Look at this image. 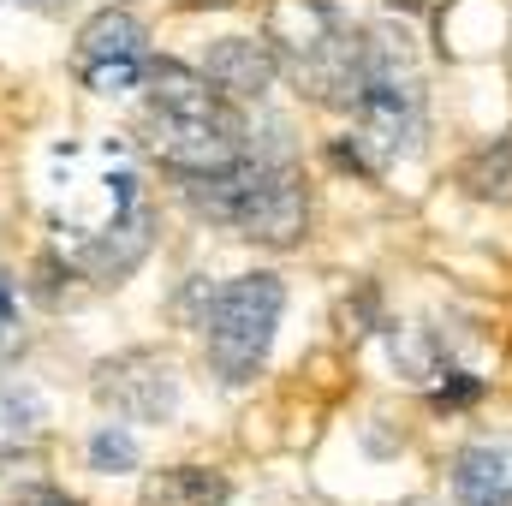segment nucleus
<instances>
[{
    "label": "nucleus",
    "mask_w": 512,
    "mask_h": 506,
    "mask_svg": "<svg viewBox=\"0 0 512 506\" xmlns=\"http://www.w3.org/2000/svg\"><path fill=\"white\" fill-rule=\"evenodd\" d=\"M143 90H149V149L161 155V167L191 179V173H221L245 161V137H251L245 114L233 108V96L209 84L203 66L149 60Z\"/></svg>",
    "instance_id": "obj_1"
},
{
    "label": "nucleus",
    "mask_w": 512,
    "mask_h": 506,
    "mask_svg": "<svg viewBox=\"0 0 512 506\" xmlns=\"http://www.w3.org/2000/svg\"><path fill=\"white\" fill-rule=\"evenodd\" d=\"M185 203L209 227H227L233 239H251L268 251H292L310 227V203H304L298 173L274 167V161H251V155L221 167V173H191Z\"/></svg>",
    "instance_id": "obj_2"
},
{
    "label": "nucleus",
    "mask_w": 512,
    "mask_h": 506,
    "mask_svg": "<svg viewBox=\"0 0 512 506\" xmlns=\"http://www.w3.org/2000/svg\"><path fill=\"white\" fill-rule=\"evenodd\" d=\"M280 316H286V286L280 274H233L215 298H209V316H203V346H209V364L215 376L245 387L256 381V370L268 364V346L280 334Z\"/></svg>",
    "instance_id": "obj_3"
},
{
    "label": "nucleus",
    "mask_w": 512,
    "mask_h": 506,
    "mask_svg": "<svg viewBox=\"0 0 512 506\" xmlns=\"http://www.w3.org/2000/svg\"><path fill=\"white\" fill-rule=\"evenodd\" d=\"M96 399L102 411H114L120 423H173L179 411V370L161 352H120L108 364H96Z\"/></svg>",
    "instance_id": "obj_4"
},
{
    "label": "nucleus",
    "mask_w": 512,
    "mask_h": 506,
    "mask_svg": "<svg viewBox=\"0 0 512 506\" xmlns=\"http://www.w3.org/2000/svg\"><path fill=\"white\" fill-rule=\"evenodd\" d=\"M155 245V215H149V203L137 197V203H114V221L108 227H96L84 245H78V268L90 274V280H126L131 268L149 256Z\"/></svg>",
    "instance_id": "obj_5"
},
{
    "label": "nucleus",
    "mask_w": 512,
    "mask_h": 506,
    "mask_svg": "<svg viewBox=\"0 0 512 506\" xmlns=\"http://www.w3.org/2000/svg\"><path fill=\"white\" fill-rule=\"evenodd\" d=\"M447 489L459 506H512V435H477L453 453Z\"/></svg>",
    "instance_id": "obj_6"
},
{
    "label": "nucleus",
    "mask_w": 512,
    "mask_h": 506,
    "mask_svg": "<svg viewBox=\"0 0 512 506\" xmlns=\"http://www.w3.org/2000/svg\"><path fill=\"white\" fill-rule=\"evenodd\" d=\"M203 72H209V84L221 96L262 102L274 90V78H280V54H274V42H256V36H221V42H209Z\"/></svg>",
    "instance_id": "obj_7"
},
{
    "label": "nucleus",
    "mask_w": 512,
    "mask_h": 506,
    "mask_svg": "<svg viewBox=\"0 0 512 506\" xmlns=\"http://www.w3.org/2000/svg\"><path fill=\"white\" fill-rule=\"evenodd\" d=\"M96 60H149V30H143L137 12L102 6V12L78 30V66H96Z\"/></svg>",
    "instance_id": "obj_8"
},
{
    "label": "nucleus",
    "mask_w": 512,
    "mask_h": 506,
    "mask_svg": "<svg viewBox=\"0 0 512 506\" xmlns=\"http://www.w3.org/2000/svg\"><path fill=\"white\" fill-rule=\"evenodd\" d=\"M233 483L209 465H167L143 483V501L137 506H227Z\"/></svg>",
    "instance_id": "obj_9"
},
{
    "label": "nucleus",
    "mask_w": 512,
    "mask_h": 506,
    "mask_svg": "<svg viewBox=\"0 0 512 506\" xmlns=\"http://www.w3.org/2000/svg\"><path fill=\"white\" fill-rule=\"evenodd\" d=\"M459 191L477 197V203H512V131L477 143L465 161H459Z\"/></svg>",
    "instance_id": "obj_10"
},
{
    "label": "nucleus",
    "mask_w": 512,
    "mask_h": 506,
    "mask_svg": "<svg viewBox=\"0 0 512 506\" xmlns=\"http://www.w3.org/2000/svg\"><path fill=\"white\" fill-rule=\"evenodd\" d=\"M42 399H36V387H24V381H0V453H18V447H30L36 435H42Z\"/></svg>",
    "instance_id": "obj_11"
},
{
    "label": "nucleus",
    "mask_w": 512,
    "mask_h": 506,
    "mask_svg": "<svg viewBox=\"0 0 512 506\" xmlns=\"http://www.w3.org/2000/svg\"><path fill=\"white\" fill-rule=\"evenodd\" d=\"M84 453H90V471H102V477H126V471H137V459H143V453H137V435H131L120 417L102 423Z\"/></svg>",
    "instance_id": "obj_12"
},
{
    "label": "nucleus",
    "mask_w": 512,
    "mask_h": 506,
    "mask_svg": "<svg viewBox=\"0 0 512 506\" xmlns=\"http://www.w3.org/2000/svg\"><path fill=\"white\" fill-rule=\"evenodd\" d=\"M143 72H149V60H96V66H78V78H84L96 96H126V90H143Z\"/></svg>",
    "instance_id": "obj_13"
},
{
    "label": "nucleus",
    "mask_w": 512,
    "mask_h": 506,
    "mask_svg": "<svg viewBox=\"0 0 512 506\" xmlns=\"http://www.w3.org/2000/svg\"><path fill=\"white\" fill-rule=\"evenodd\" d=\"M387 346H393V364H399L411 381H423L429 370H435V352H429L423 328H393V334H387Z\"/></svg>",
    "instance_id": "obj_14"
},
{
    "label": "nucleus",
    "mask_w": 512,
    "mask_h": 506,
    "mask_svg": "<svg viewBox=\"0 0 512 506\" xmlns=\"http://www.w3.org/2000/svg\"><path fill=\"white\" fill-rule=\"evenodd\" d=\"M477 393H483V381H477V376H459V370H453V376H447V387L435 393V405H447V411H453V405H471Z\"/></svg>",
    "instance_id": "obj_15"
},
{
    "label": "nucleus",
    "mask_w": 512,
    "mask_h": 506,
    "mask_svg": "<svg viewBox=\"0 0 512 506\" xmlns=\"http://www.w3.org/2000/svg\"><path fill=\"white\" fill-rule=\"evenodd\" d=\"M18 506H84V501H72V495L54 489V483H30V489H18Z\"/></svg>",
    "instance_id": "obj_16"
},
{
    "label": "nucleus",
    "mask_w": 512,
    "mask_h": 506,
    "mask_svg": "<svg viewBox=\"0 0 512 506\" xmlns=\"http://www.w3.org/2000/svg\"><path fill=\"white\" fill-rule=\"evenodd\" d=\"M6 334H12V286L0 280V340H6Z\"/></svg>",
    "instance_id": "obj_17"
},
{
    "label": "nucleus",
    "mask_w": 512,
    "mask_h": 506,
    "mask_svg": "<svg viewBox=\"0 0 512 506\" xmlns=\"http://www.w3.org/2000/svg\"><path fill=\"white\" fill-rule=\"evenodd\" d=\"M0 6H42V12H54V6H66V0H0Z\"/></svg>",
    "instance_id": "obj_18"
},
{
    "label": "nucleus",
    "mask_w": 512,
    "mask_h": 506,
    "mask_svg": "<svg viewBox=\"0 0 512 506\" xmlns=\"http://www.w3.org/2000/svg\"><path fill=\"white\" fill-rule=\"evenodd\" d=\"M387 6H393V12H417L423 0H387Z\"/></svg>",
    "instance_id": "obj_19"
}]
</instances>
